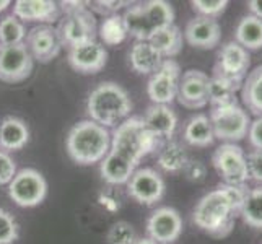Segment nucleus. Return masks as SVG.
Returning a JSON list of instances; mask_svg holds the SVG:
<instances>
[{
  "label": "nucleus",
  "mask_w": 262,
  "mask_h": 244,
  "mask_svg": "<svg viewBox=\"0 0 262 244\" xmlns=\"http://www.w3.org/2000/svg\"><path fill=\"white\" fill-rule=\"evenodd\" d=\"M234 42L248 52L262 49V20L252 15L243 16L234 28Z\"/></svg>",
  "instance_id": "obj_26"
},
{
  "label": "nucleus",
  "mask_w": 262,
  "mask_h": 244,
  "mask_svg": "<svg viewBox=\"0 0 262 244\" xmlns=\"http://www.w3.org/2000/svg\"><path fill=\"white\" fill-rule=\"evenodd\" d=\"M69 65L80 74H98L107 62V52L104 46L96 41L78 44L69 49Z\"/></svg>",
  "instance_id": "obj_17"
},
{
  "label": "nucleus",
  "mask_w": 262,
  "mask_h": 244,
  "mask_svg": "<svg viewBox=\"0 0 262 244\" xmlns=\"http://www.w3.org/2000/svg\"><path fill=\"white\" fill-rule=\"evenodd\" d=\"M191 5L192 10L199 13V16H207L216 20V16H220L227 10L228 2L227 0H192Z\"/></svg>",
  "instance_id": "obj_35"
},
{
  "label": "nucleus",
  "mask_w": 262,
  "mask_h": 244,
  "mask_svg": "<svg viewBox=\"0 0 262 244\" xmlns=\"http://www.w3.org/2000/svg\"><path fill=\"white\" fill-rule=\"evenodd\" d=\"M67 153L78 165L101 163L111 150V134L93 121H80L67 135Z\"/></svg>",
  "instance_id": "obj_4"
},
{
  "label": "nucleus",
  "mask_w": 262,
  "mask_h": 244,
  "mask_svg": "<svg viewBox=\"0 0 262 244\" xmlns=\"http://www.w3.org/2000/svg\"><path fill=\"white\" fill-rule=\"evenodd\" d=\"M212 165L227 186H246L249 181L246 153L238 143H222L213 151Z\"/></svg>",
  "instance_id": "obj_6"
},
{
  "label": "nucleus",
  "mask_w": 262,
  "mask_h": 244,
  "mask_svg": "<svg viewBox=\"0 0 262 244\" xmlns=\"http://www.w3.org/2000/svg\"><path fill=\"white\" fill-rule=\"evenodd\" d=\"M251 65L249 52L241 48L238 42L228 41L216 52V60L213 65V75L227 78L236 83H243Z\"/></svg>",
  "instance_id": "obj_9"
},
{
  "label": "nucleus",
  "mask_w": 262,
  "mask_h": 244,
  "mask_svg": "<svg viewBox=\"0 0 262 244\" xmlns=\"http://www.w3.org/2000/svg\"><path fill=\"white\" fill-rule=\"evenodd\" d=\"M248 140L252 150L262 151V116H257L254 121H251L248 130Z\"/></svg>",
  "instance_id": "obj_41"
},
{
  "label": "nucleus",
  "mask_w": 262,
  "mask_h": 244,
  "mask_svg": "<svg viewBox=\"0 0 262 244\" xmlns=\"http://www.w3.org/2000/svg\"><path fill=\"white\" fill-rule=\"evenodd\" d=\"M8 195L18 207L31 209L46 198L48 183L39 171L33 168H23L16 171L12 183L8 184Z\"/></svg>",
  "instance_id": "obj_7"
},
{
  "label": "nucleus",
  "mask_w": 262,
  "mask_h": 244,
  "mask_svg": "<svg viewBox=\"0 0 262 244\" xmlns=\"http://www.w3.org/2000/svg\"><path fill=\"white\" fill-rule=\"evenodd\" d=\"M107 244H134L137 241V234L130 223L127 221H116L111 225L106 236Z\"/></svg>",
  "instance_id": "obj_34"
},
{
  "label": "nucleus",
  "mask_w": 262,
  "mask_h": 244,
  "mask_svg": "<svg viewBox=\"0 0 262 244\" xmlns=\"http://www.w3.org/2000/svg\"><path fill=\"white\" fill-rule=\"evenodd\" d=\"M26 28L23 21H20L13 15L5 16L0 21V44L2 46H15V44L25 42Z\"/></svg>",
  "instance_id": "obj_33"
},
{
  "label": "nucleus",
  "mask_w": 262,
  "mask_h": 244,
  "mask_svg": "<svg viewBox=\"0 0 262 244\" xmlns=\"http://www.w3.org/2000/svg\"><path fill=\"white\" fill-rule=\"evenodd\" d=\"M132 101L125 90L114 81L99 83L86 99V113L90 121L103 127H114L129 117Z\"/></svg>",
  "instance_id": "obj_2"
},
{
  "label": "nucleus",
  "mask_w": 262,
  "mask_h": 244,
  "mask_svg": "<svg viewBox=\"0 0 262 244\" xmlns=\"http://www.w3.org/2000/svg\"><path fill=\"white\" fill-rule=\"evenodd\" d=\"M157 160H158V166L163 169L165 173L176 174L184 169L189 158L181 143L169 140V142H165L163 145H161V148L158 150Z\"/></svg>",
  "instance_id": "obj_28"
},
{
  "label": "nucleus",
  "mask_w": 262,
  "mask_h": 244,
  "mask_svg": "<svg viewBox=\"0 0 262 244\" xmlns=\"http://www.w3.org/2000/svg\"><path fill=\"white\" fill-rule=\"evenodd\" d=\"M134 244H158V242H155L153 239H150V238H140V239H137Z\"/></svg>",
  "instance_id": "obj_43"
},
{
  "label": "nucleus",
  "mask_w": 262,
  "mask_h": 244,
  "mask_svg": "<svg viewBox=\"0 0 262 244\" xmlns=\"http://www.w3.org/2000/svg\"><path fill=\"white\" fill-rule=\"evenodd\" d=\"M127 191L135 202L151 207L163 198L165 181L155 169L142 168L134 171V174L127 183Z\"/></svg>",
  "instance_id": "obj_12"
},
{
  "label": "nucleus",
  "mask_w": 262,
  "mask_h": 244,
  "mask_svg": "<svg viewBox=\"0 0 262 244\" xmlns=\"http://www.w3.org/2000/svg\"><path fill=\"white\" fill-rule=\"evenodd\" d=\"M135 166L130 161L124 160L122 157L116 155V153L110 151L104 157V160L99 165V173H101L103 181L107 184L119 186V184H127L130 176L134 174Z\"/></svg>",
  "instance_id": "obj_23"
},
{
  "label": "nucleus",
  "mask_w": 262,
  "mask_h": 244,
  "mask_svg": "<svg viewBox=\"0 0 262 244\" xmlns=\"http://www.w3.org/2000/svg\"><path fill=\"white\" fill-rule=\"evenodd\" d=\"M8 7H10V2H8V0H0V13L5 12Z\"/></svg>",
  "instance_id": "obj_44"
},
{
  "label": "nucleus",
  "mask_w": 262,
  "mask_h": 244,
  "mask_svg": "<svg viewBox=\"0 0 262 244\" xmlns=\"http://www.w3.org/2000/svg\"><path fill=\"white\" fill-rule=\"evenodd\" d=\"M239 216L248 227L262 231V186L248 189Z\"/></svg>",
  "instance_id": "obj_31"
},
{
  "label": "nucleus",
  "mask_w": 262,
  "mask_h": 244,
  "mask_svg": "<svg viewBox=\"0 0 262 244\" xmlns=\"http://www.w3.org/2000/svg\"><path fill=\"white\" fill-rule=\"evenodd\" d=\"M142 10L151 34L157 30L165 28V26L174 25V10L171 4L165 2V0H150V2L142 4Z\"/></svg>",
  "instance_id": "obj_29"
},
{
  "label": "nucleus",
  "mask_w": 262,
  "mask_h": 244,
  "mask_svg": "<svg viewBox=\"0 0 262 244\" xmlns=\"http://www.w3.org/2000/svg\"><path fill=\"white\" fill-rule=\"evenodd\" d=\"M246 165H248L249 179L262 186V151L251 150L246 155Z\"/></svg>",
  "instance_id": "obj_37"
},
{
  "label": "nucleus",
  "mask_w": 262,
  "mask_h": 244,
  "mask_svg": "<svg viewBox=\"0 0 262 244\" xmlns=\"http://www.w3.org/2000/svg\"><path fill=\"white\" fill-rule=\"evenodd\" d=\"M181 67L174 59H165L155 74L150 75L147 93L153 104H171L178 96Z\"/></svg>",
  "instance_id": "obj_10"
},
{
  "label": "nucleus",
  "mask_w": 262,
  "mask_h": 244,
  "mask_svg": "<svg viewBox=\"0 0 262 244\" xmlns=\"http://www.w3.org/2000/svg\"><path fill=\"white\" fill-rule=\"evenodd\" d=\"M90 5H92V8L90 10H96L98 13L101 15H117V12L121 10L122 7H129L130 2H110V0H101V2H90Z\"/></svg>",
  "instance_id": "obj_40"
},
{
  "label": "nucleus",
  "mask_w": 262,
  "mask_h": 244,
  "mask_svg": "<svg viewBox=\"0 0 262 244\" xmlns=\"http://www.w3.org/2000/svg\"><path fill=\"white\" fill-rule=\"evenodd\" d=\"M183 139L191 147H197V148H205V147L213 145L215 135H213V129H212L209 116H205V114L192 116L184 125Z\"/></svg>",
  "instance_id": "obj_22"
},
{
  "label": "nucleus",
  "mask_w": 262,
  "mask_h": 244,
  "mask_svg": "<svg viewBox=\"0 0 262 244\" xmlns=\"http://www.w3.org/2000/svg\"><path fill=\"white\" fill-rule=\"evenodd\" d=\"M30 140V129L25 121L8 116L0 124V148L4 151L21 150Z\"/></svg>",
  "instance_id": "obj_21"
},
{
  "label": "nucleus",
  "mask_w": 262,
  "mask_h": 244,
  "mask_svg": "<svg viewBox=\"0 0 262 244\" xmlns=\"http://www.w3.org/2000/svg\"><path fill=\"white\" fill-rule=\"evenodd\" d=\"M99 38L106 46H117L127 38V30L122 20V15L106 16L99 26Z\"/></svg>",
  "instance_id": "obj_32"
},
{
  "label": "nucleus",
  "mask_w": 262,
  "mask_h": 244,
  "mask_svg": "<svg viewBox=\"0 0 262 244\" xmlns=\"http://www.w3.org/2000/svg\"><path fill=\"white\" fill-rule=\"evenodd\" d=\"M25 46L28 48L33 60H39L42 64L56 59L60 52L62 44L57 38L56 28L48 25H39L26 33Z\"/></svg>",
  "instance_id": "obj_15"
},
{
  "label": "nucleus",
  "mask_w": 262,
  "mask_h": 244,
  "mask_svg": "<svg viewBox=\"0 0 262 244\" xmlns=\"http://www.w3.org/2000/svg\"><path fill=\"white\" fill-rule=\"evenodd\" d=\"M236 210L220 184L197 202L192 212L194 225L213 238H225L231 233L236 221Z\"/></svg>",
  "instance_id": "obj_3"
},
{
  "label": "nucleus",
  "mask_w": 262,
  "mask_h": 244,
  "mask_svg": "<svg viewBox=\"0 0 262 244\" xmlns=\"http://www.w3.org/2000/svg\"><path fill=\"white\" fill-rule=\"evenodd\" d=\"M176 99L187 109H202L209 104V75L202 70L189 69L179 78Z\"/></svg>",
  "instance_id": "obj_13"
},
{
  "label": "nucleus",
  "mask_w": 262,
  "mask_h": 244,
  "mask_svg": "<svg viewBox=\"0 0 262 244\" xmlns=\"http://www.w3.org/2000/svg\"><path fill=\"white\" fill-rule=\"evenodd\" d=\"M96 30V18L90 7H85L66 15L56 28V33L62 46H69L70 49L78 44L95 41L98 33Z\"/></svg>",
  "instance_id": "obj_8"
},
{
  "label": "nucleus",
  "mask_w": 262,
  "mask_h": 244,
  "mask_svg": "<svg viewBox=\"0 0 262 244\" xmlns=\"http://www.w3.org/2000/svg\"><path fill=\"white\" fill-rule=\"evenodd\" d=\"M122 20L127 30V36H132L135 41H148L151 36V30L145 20V15L142 10V4L129 5L124 12Z\"/></svg>",
  "instance_id": "obj_30"
},
{
  "label": "nucleus",
  "mask_w": 262,
  "mask_h": 244,
  "mask_svg": "<svg viewBox=\"0 0 262 244\" xmlns=\"http://www.w3.org/2000/svg\"><path fill=\"white\" fill-rule=\"evenodd\" d=\"M209 119L215 139L222 140L223 143H238L239 140L248 137L251 117L245 107L239 104V101L220 107H212Z\"/></svg>",
  "instance_id": "obj_5"
},
{
  "label": "nucleus",
  "mask_w": 262,
  "mask_h": 244,
  "mask_svg": "<svg viewBox=\"0 0 262 244\" xmlns=\"http://www.w3.org/2000/svg\"><path fill=\"white\" fill-rule=\"evenodd\" d=\"M183 173L191 183H202L207 176V168L201 160H187Z\"/></svg>",
  "instance_id": "obj_39"
},
{
  "label": "nucleus",
  "mask_w": 262,
  "mask_h": 244,
  "mask_svg": "<svg viewBox=\"0 0 262 244\" xmlns=\"http://www.w3.org/2000/svg\"><path fill=\"white\" fill-rule=\"evenodd\" d=\"M163 143L165 140H161L158 135L153 134L142 117L132 116L114 129L110 151L137 166L142 158L158 151Z\"/></svg>",
  "instance_id": "obj_1"
},
{
  "label": "nucleus",
  "mask_w": 262,
  "mask_h": 244,
  "mask_svg": "<svg viewBox=\"0 0 262 244\" xmlns=\"http://www.w3.org/2000/svg\"><path fill=\"white\" fill-rule=\"evenodd\" d=\"M18 238V225L10 212L0 209V244H13Z\"/></svg>",
  "instance_id": "obj_36"
},
{
  "label": "nucleus",
  "mask_w": 262,
  "mask_h": 244,
  "mask_svg": "<svg viewBox=\"0 0 262 244\" xmlns=\"http://www.w3.org/2000/svg\"><path fill=\"white\" fill-rule=\"evenodd\" d=\"M183 233V218L173 207H160L147 221L148 238L158 244H173Z\"/></svg>",
  "instance_id": "obj_14"
},
{
  "label": "nucleus",
  "mask_w": 262,
  "mask_h": 244,
  "mask_svg": "<svg viewBox=\"0 0 262 244\" xmlns=\"http://www.w3.org/2000/svg\"><path fill=\"white\" fill-rule=\"evenodd\" d=\"M248 10L249 15L262 20V0H251V2H248Z\"/></svg>",
  "instance_id": "obj_42"
},
{
  "label": "nucleus",
  "mask_w": 262,
  "mask_h": 244,
  "mask_svg": "<svg viewBox=\"0 0 262 244\" xmlns=\"http://www.w3.org/2000/svg\"><path fill=\"white\" fill-rule=\"evenodd\" d=\"M241 85L236 81L212 75L209 77V103L212 107H220L238 103L236 93L241 92Z\"/></svg>",
  "instance_id": "obj_27"
},
{
  "label": "nucleus",
  "mask_w": 262,
  "mask_h": 244,
  "mask_svg": "<svg viewBox=\"0 0 262 244\" xmlns=\"http://www.w3.org/2000/svg\"><path fill=\"white\" fill-rule=\"evenodd\" d=\"M183 36L189 46H192L195 49L209 51L220 44L222 28L219 21L213 20V18L195 16L187 21Z\"/></svg>",
  "instance_id": "obj_16"
},
{
  "label": "nucleus",
  "mask_w": 262,
  "mask_h": 244,
  "mask_svg": "<svg viewBox=\"0 0 262 244\" xmlns=\"http://www.w3.org/2000/svg\"><path fill=\"white\" fill-rule=\"evenodd\" d=\"M148 42L161 54L163 59H173L183 49L184 36L176 25H169L157 30L148 38Z\"/></svg>",
  "instance_id": "obj_24"
},
{
  "label": "nucleus",
  "mask_w": 262,
  "mask_h": 244,
  "mask_svg": "<svg viewBox=\"0 0 262 244\" xmlns=\"http://www.w3.org/2000/svg\"><path fill=\"white\" fill-rule=\"evenodd\" d=\"M241 101L245 109L256 117L262 116V64L252 69L241 85Z\"/></svg>",
  "instance_id": "obj_25"
},
{
  "label": "nucleus",
  "mask_w": 262,
  "mask_h": 244,
  "mask_svg": "<svg viewBox=\"0 0 262 244\" xmlns=\"http://www.w3.org/2000/svg\"><path fill=\"white\" fill-rule=\"evenodd\" d=\"M34 60L25 42L15 46L0 44V81L5 83H20L33 72Z\"/></svg>",
  "instance_id": "obj_11"
},
{
  "label": "nucleus",
  "mask_w": 262,
  "mask_h": 244,
  "mask_svg": "<svg viewBox=\"0 0 262 244\" xmlns=\"http://www.w3.org/2000/svg\"><path fill=\"white\" fill-rule=\"evenodd\" d=\"M147 127L161 140L169 142L178 127V116L166 104H151L142 117Z\"/></svg>",
  "instance_id": "obj_18"
},
{
  "label": "nucleus",
  "mask_w": 262,
  "mask_h": 244,
  "mask_svg": "<svg viewBox=\"0 0 262 244\" xmlns=\"http://www.w3.org/2000/svg\"><path fill=\"white\" fill-rule=\"evenodd\" d=\"M13 16L20 21H54L59 18V7L52 0H18Z\"/></svg>",
  "instance_id": "obj_19"
},
{
  "label": "nucleus",
  "mask_w": 262,
  "mask_h": 244,
  "mask_svg": "<svg viewBox=\"0 0 262 244\" xmlns=\"http://www.w3.org/2000/svg\"><path fill=\"white\" fill-rule=\"evenodd\" d=\"M165 59L148 41H135L129 52V64L140 75H151L160 69Z\"/></svg>",
  "instance_id": "obj_20"
},
{
  "label": "nucleus",
  "mask_w": 262,
  "mask_h": 244,
  "mask_svg": "<svg viewBox=\"0 0 262 244\" xmlns=\"http://www.w3.org/2000/svg\"><path fill=\"white\" fill-rule=\"evenodd\" d=\"M16 174V163L7 151L0 150V186L10 184Z\"/></svg>",
  "instance_id": "obj_38"
}]
</instances>
